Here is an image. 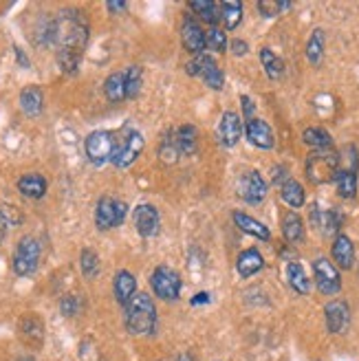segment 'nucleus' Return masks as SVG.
<instances>
[{"label":"nucleus","instance_id":"nucleus-1","mask_svg":"<svg viewBox=\"0 0 359 361\" xmlns=\"http://www.w3.org/2000/svg\"><path fill=\"white\" fill-rule=\"evenodd\" d=\"M123 322L130 335H150L157 329V306L148 293H135L123 306Z\"/></svg>","mask_w":359,"mask_h":361},{"label":"nucleus","instance_id":"nucleus-2","mask_svg":"<svg viewBox=\"0 0 359 361\" xmlns=\"http://www.w3.org/2000/svg\"><path fill=\"white\" fill-rule=\"evenodd\" d=\"M339 170V152L329 150H313L307 159V176L311 183L324 185L333 183Z\"/></svg>","mask_w":359,"mask_h":361},{"label":"nucleus","instance_id":"nucleus-3","mask_svg":"<svg viewBox=\"0 0 359 361\" xmlns=\"http://www.w3.org/2000/svg\"><path fill=\"white\" fill-rule=\"evenodd\" d=\"M117 146H119V139L111 130H95L84 141L86 157L93 166H104V164H109V161H113Z\"/></svg>","mask_w":359,"mask_h":361},{"label":"nucleus","instance_id":"nucleus-4","mask_svg":"<svg viewBox=\"0 0 359 361\" xmlns=\"http://www.w3.org/2000/svg\"><path fill=\"white\" fill-rule=\"evenodd\" d=\"M150 286H152V291L159 300H164V302H176L178 298H181V276L176 274L174 269L166 267V264H161L152 271V276H150Z\"/></svg>","mask_w":359,"mask_h":361},{"label":"nucleus","instance_id":"nucleus-5","mask_svg":"<svg viewBox=\"0 0 359 361\" xmlns=\"http://www.w3.org/2000/svg\"><path fill=\"white\" fill-rule=\"evenodd\" d=\"M185 73L192 78H201L212 90H223V86H225V75H223L221 66L217 64V60H214L212 56H207V53L196 56L192 62H188Z\"/></svg>","mask_w":359,"mask_h":361},{"label":"nucleus","instance_id":"nucleus-6","mask_svg":"<svg viewBox=\"0 0 359 361\" xmlns=\"http://www.w3.org/2000/svg\"><path fill=\"white\" fill-rule=\"evenodd\" d=\"M13 271L18 276H33L35 269L40 264V243L35 240L33 236H25L16 247V254H13Z\"/></svg>","mask_w":359,"mask_h":361},{"label":"nucleus","instance_id":"nucleus-7","mask_svg":"<svg viewBox=\"0 0 359 361\" xmlns=\"http://www.w3.org/2000/svg\"><path fill=\"white\" fill-rule=\"evenodd\" d=\"M126 214H128V205L123 201H117L113 196H102L95 207V225L99 231H109L123 223Z\"/></svg>","mask_w":359,"mask_h":361},{"label":"nucleus","instance_id":"nucleus-8","mask_svg":"<svg viewBox=\"0 0 359 361\" xmlns=\"http://www.w3.org/2000/svg\"><path fill=\"white\" fill-rule=\"evenodd\" d=\"M313 274H315V284L322 295H335L342 291V276L333 262L327 258H317L313 262Z\"/></svg>","mask_w":359,"mask_h":361},{"label":"nucleus","instance_id":"nucleus-9","mask_svg":"<svg viewBox=\"0 0 359 361\" xmlns=\"http://www.w3.org/2000/svg\"><path fill=\"white\" fill-rule=\"evenodd\" d=\"M143 148H146V139H143L141 133H135V130H133L123 141H119V146H117V150H115V157H113L111 164H113L115 168H121V170H123V168H128V166H133L135 161L141 157Z\"/></svg>","mask_w":359,"mask_h":361},{"label":"nucleus","instance_id":"nucleus-10","mask_svg":"<svg viewBox=\"0 0 359 361\" xmlns=\"http://www.w3.org/2000/svg\"><path fill=\"white\" fill-rule=\"evenodd\" d=\"M133 219H135V229H137V233H139L141 238H152V236H157V233H159L161 216H159L154 205H150V203L137 205Z\"/></svg>","mask_w":359,"mask_h":361},{"label":"nucleus","instance_id":"nucleus-11","mask_svg":"<svg viewBox=\"0 0 359 361\" xmlns=\"http://www.w3.org/2000/svg\"><path fill=\"white\" fill-rule=\"evenodd\" d=\"M238 196L243 198V201H247L249 205H258V203L264 201L267 183H264V178L260 176V172L251 170V172L241 176V180H238Z\"/></svg>","mask_w":359,"mask_h":361},{"label":"nucleus","instance_id":"nucleus-12","mask_svg":"<svg viewBox=\"0 0 359 361\" xmlns=\"http://www.w3.org/2000/svg\"><path fill=\"white\" fill-rule=\"evenodd\" d=\"M245 135H247L251 146H256L260 150H272L276 146V137H274L272 126L262 119H258V117L249 119L245 123Z\"/></svg>","mask_w":359,"mask_h":361},{"label":"nucleus","instance_id":"nucleus-13","mask_svg":"<svg viewBox=\"0 0 359 361\" xmlns=\"http://www.w3.org/2000/svg\"><path fill=\"white\" fill-rule=\"evenodd\" d=\"M324 317H327V329L333 335H339L348 329L351 324V309L344 300H331L324 306Z\"/></svg>","mask_w":359,"mask_h":361},{"label":"nucleus","instance_id":"nucleus-14","mask_svg":"<svg viewBox=\"0 0 359 361\" xmlns=\"http://www.w3.org/2000/svg\"><path fill=\"white\" fill-rule=\"evenodd\" d=\"M243 130H245V126H243L238 113H234V111L223 113L217 133H219V141L223 143L225 148H234L236 143L241 141V137H243Z\"/></svg>","mask_w":359,"mask_h":361},{"label":"nucleus","instance_id":"nucleus-15","mask_svg":"<svg viewBox=\"0 0 359 361\" xmlns=\"http://www.w3.org/2000/svg\"><path fill=\"white\" fill-rule=\"evenodd\" d=\"M181 42L188 53L192 56H203L205 53V31L203 27L194 20V18H185L183 27H181Z\"/></svg>","mask_w":359,"mask_h":361},{"label":"nucleus","instance_id":"nucleus-16","mask_svg":"<svg viewBox=\"0 0 359 361\" xmlns=\"http://www.w3.org/2000/svg\"><path fill=\"white\" fill-rule=\"evenodd\" d=\"M311 223L315 229H320L324 236H333L335 231H339L342 227L344 219L342 214L335 212V209H322L320 205H313L311 207Z\"/></svg>","mask_w":359,"mask_h":361},{"label":"nucleus","instance_id":"nucleus-17","mask_svg":"<svg viewBox=\"0 0 359 361\" xmlns=\"http://www.w3.org/2000/svg\"><path fill=\"white\" fill-rule=\"evenodd\" d=\"M113 293H115V300L126 306L130 302V298L137 293V278L130 274V271H117L115 274V280H113Z\"/></svg>","mask_w":359,"mask_h":361},{"label":"nucleus","instance_id":"nucleus-18","mask_svg":"<svg viewBox=\"0 0 359 361\" xmlns=\"http://www.w3.org/2000/svg\"><path fill=\"white\" fill-rule=\"evenodd\" d=\"M231 219H234L236 227L241 231L249 233V236H254L258 240H269V238H272V231H269V227L264 223L256 221L254 216H249L245 212H234V216H231Z\"/></svg>","mask_w":359,"mask_h":361},{"label":"nucleus","instance_id":"nucleus-19","mask_svg":"<svg viewBox=\"0 0 359 361\" xmlns=\"http://www.w3.org/2000/svg\"><path fill=\"white\" fill-rule=\"evenodd\" d=\"M333 260L339 269H353L355 264V245L346 236V233H339L333 243Z\"/></svg>","mask_w":359,"mask_h":361},{"label":"nucleus","instance_id":"nucleus-20","mask_svg":"<svg viewBox=\"0 0 359 361\" xmlns=\"http://www.w3.org/2000/svg\"><path fill=\"white\" fill-rule=\"evenodd\" d=\"M170 139L174 141V146H176L178 154H181V157L188 154V157H190V154L196 152V141H199V133H196L194 126L185 123V126H181V128H176V130L170 135Z\"/></svg>","mask_w":359,"mask_h":361},{"label":"nucleus","instance_id":"nucleus-21","mask_svg":"<svg viewBox=\"0 0 359 361\" xmlns=\"http://www.w3.org/2000/svg\"><path fill=\"white\" fill-rule=\"evenodd\" d=\"M262 267H264V258L258 249H245L236 260V271L241 278L256 276L258 271H262Z\"/></svg>","mask_w":359,"mask_h":361},{"label":"nucleus","instance_id":"nucleus-22","mask_svg":"<svg viewBox=\"0 0 359 361\" xmlns=\"http://www.w3.org/2000/svg\"><path fill=\"white\" fill-rule=\"evenodd\" d=\"M47 178L42 174H25L20 180H18V192H20L23 196L27 198H33V201H38V198H42L47 194Z\"/></svg>","mask_w":359,"mask_h":361},{"label":"nucleus","instance_id":"nucleus-23","mask_svg":"<svg viewBox=\"0 0 359 361\" xmlns=\"http://www.w3.org/2000/svg\"><path fill=\"white\" fill-rule=\"evenodd\" d=\"M20 108L29 117H38L44 108V93L40 86H27L20 93Z\"/></svg>","mask_w":359,"mask_h":361},{"label":"nucleus","instance_id":"nucleus-24","mask_svg":"<svg viewBox=\"0 0 359 361\" xmlns=\"http://www.w3.org/2000/svg\"><path fill=\"white\" fill-rule=\"evenodd\" d=\"M286 278H289V286L293 288L296 293L309 295V291H311V280H309L307 271H304V267L300 262L291 260L289 264H286Z\"/></svg>","mask_w":359,"mask_h":361},{"label":"nucleus","instance_id":"nucleus-25","mask_svg":"<svg viewBox=\"0 0 359 361\" xmlns=\"http://www.w3.org/2000/svg\"><path fill=\"white\" fill-rule=\"evenodd\" d=\"M280 198L291 209H300L304 201H307V194H304V188L296 178H286L284 183H280Z\"/></svg>","mask_w":359,"mask_h":361},{"label":"nucleus","instance_id":"nucleus-26","mask_svg":"<svg viewBox=\"0 0 359 361\" xmlns=\"http://www.w3.org/2000/svg\"><path fill=\"white\" fill-rule=\"evenodd\" d=\"M20 337L27 341L29 346H42V339H44V326H42V322L35 317V315H27L20 322Z\"/></svg>","mask_w":359,"mask_h":361},{"label":"nucleus","instance_id":"nucleus-27","mask_svg":"<svg viewBox=\"0 0 359 361\" xmlns=\"http://www.w3.org/2000/svg\"><path fill=\"white\" fill-rule=\"evenodd\" d=\"M282 236L286 243H302L304 240V223L300 219V214L296 212H286L284 219H282Z\"/></svg>","mask_w":359,"mask_h":361},{"label":"nucleus","instance_id":"nucleus-28","mask_svg":"<svg viewBox=\"0 0 359 361\" xmlns=\"http://www.w3.org/2000/svg\"><path fill=\"white\" fill-rule=\"evenodd\" d=\"M219 7H221V20L225 29L234 31L243 20V3H238V0H225Z\"/></svg>","mask_w":359,"mask_h":361},{"label":"nucleus","instance_id":"nucleus-29","mask_svg":"<svg viewBox=\"0 0 359 361\" xmlns=\"http://www.w3.org/2000/svg\"><path fill=\"white\" fill-rule=\"evenodd\" d=\"M190 9L212 27H217V23L221 20V7L214 0H194V3H190Z\"/></svg>","mask_w":359,"mask_h":361},{"label":"nucleus","instance_id":"nucleus-30","mask_svg":"<svg viewBox=\"0 0 359 361\" xmlns=\"http://www.w3.org/2000/svg\"><path fill=\"white\" fill-rule=\"evenodd\" d=\"M337 192L342 198H355L357 194V172L355 170H337L335 180Z\"/></svg>","mask_w":359,"mask_h":361},{"label":"nucleus","instance_id":"nucleus-31","mask_svg":"<svg viewBox=\"0 0 359 361\" xmlns=\"http://www.w3.org/2000/svg\"><path fill=\"white\" fill-rule=\"evenodd\" d=\"M260 62L269 80H280L284 75V62L272 49H260Z\"/></svg>","mask_w":359,"mask_h":361},{"label":"nucleus","instance_id":"nucleus-32","mask_svg":"<svg viewBox=\"0 0 359 361\" xmlns=\"http://www.w3.org/2000/svg\"><path fill=\"white\" fill-rule=\"evenodd\" d=\"M141 86H143V71H141V66H128V71L123 73L126 99H135L141 93Z\"/></svg>","mask_w":359,"mask_h":361},{"label":"nucleus","instance_id":"nucleus-33","mask_svg":"<svg viewBox=\"0 0 359 361\" xmlns=\"http://www.w3.org/2000/svg\"><path fill=\"white\" fill-rule=\"evenodd\" d=\"M324 44H327V35L322 29H315L311 33V38L307 42V58L313 66H317L322 62V58H324Z\"/></svg>","mask_w":359,"mask_h":361},{"label":"nucleus","instance_id":"nucleus-34","mask_svg":"<svg viewBox=\"0 0 359 361\" xmlns=\"http://www.w3.org/2000/svg\"><path fill=\"white\" fill-rule=\"evenodd\" d=\"M302 141L313 150H329L333 143V137L324 128H307L302 133Z\"/></svg>","mask_w":359,"mask_h":361},{"label":"nucleus","instance_id":"nucleus-35","mask_svg":"<svg viewBox=\"0 0 359 361\" xmlns=\"http://www.w3.org/2000/svg\"><path fill=\"white\" fill-rule=\"evenodd\" d=\"M104 95L113 104H121L126 99V90H123V73H111L104 82Z\"/></svg>","mask_w":359,"mask_h":361},{"label":"nucleus","instance_id":"nucleus-36","mask_svg":"<svg viewBox=\"0 0 359 361\" xmlns=\"http://www.w3.org/2000/svg\"><path fill=\"white\" fill-rule=\"evenodd\" d=\"M80 269H82V274L91 280L99 274V256L95 254L93 249H82V254H80Z\"/></svg>","mask_w":359,"mask_h":361},{"label":"nucleus","instance_id":"nucleus-37","mask_svg":"<svg viewBox=\"0 0 359 361\" xmlns=\"http://www.w3.org/2000/svg\"><path fill=\"white\" fill-rule=\"evenodd\" d=\"M205 49L214 51V53H223L227 49V35L223 29L219 27H209L205 31Z\"/></svg>","mask_w":359,"mask_h":361},{"label":"nucleus","instance_id":"nucleus-38","mask_svg":"<svg viewBox=\"0 0 359 361\" xmlns=\"http://www.w3.org/2000/svg\"><path fill=\"white\" fill-rule=\"evenodd\" d=\"M23 223V212L18 209L16 205L9 203H0V227H18Z\"/></svg>","mask_w":359,"mask_h":361},{"label":"nucleus","instance_id":"nucleus-39","mask_svg":"<svg viewBox=\"0 0 359 361\" xmlns=\"http://www.w3.org/2000/svg\"><path fill=\"white\" fill-rule=\"evenodd\" d=\"M291 7H293L291 3H280V0H260V3H258V11L264 18H276V16H280L282 11L291 9Z\"/></svg>","mask_w":359,"mask_h":361},{"label":"nucleus","instance_id":"nucleus-40","mask_svg":"<svg viewBox=\"0 0 359 361\" xmlns=\"http://www.w3.org/2000/svg\"><path fill=\"white\" fill-rule=\"evenodd\" d=\"M159 157H161V161H164V164H176L178 161V150H176V146H174V141L168 137V139H164L161 141V148H159Z\"/></svg>","mask_w":359,"mask_h":361},{"label":"nucleus","instance_id":"nucleus-41","mask_svg":"<svg viewBox=\"0 0 359 361\" xmlns=\"http://www.w3.org/2000/svg\"><path fill=\"white\" fill-rule=\"evenodd\" d=\"M60 311H62V315H66V317L78 315V311H80V300H78V295H66V298L60 302Z\"/></svg>","mask_w":359,"mask_h":361},{"label":"nucleus","instance_id":"nucleus-42","mask_svg":"<svg viewBox=\"0 0 359 361\" xmlns=\"http://www.w3.org/2000/svg\"><path fill=\"white\" fill-rule=\"evenodd\" d=\"M229 49H231V53H234L236 58H241V56H245V53L249 51V44L245 40H231Z\"/></svg>","mask_w":359,"mask_h":361},{"label":"nucleus","instance_id":"nucleus-43","mask_svg":"<svg viewBox=\"0 0 359 361\" xmlns=\"http://www.w3.org/2000/svg\"><path fill=\"white\" fill-rule=\"evenodd\" d=\"M241 102H243V111H245V119L249 121V119H254V102H251L247 95H243L241 97Z\"/></svg>","mask_w":359,"mask_h":361},{"label":"nucleus","instance_id":"nucleus-44","mask_svg":"<svg viewBox=\"0 0 359 361\" xmlns=\"http://www.w3.org/2000/svg\"><path fill=\"white\" fill-rule=\"evenodd\" d=\"M209 300H212V295H209V293H196V295L190 300V304H192V306H199V304H209Z\"/></svg>","mask_w":359,"mask_h":361},{"label":"nucleus","instance_id":"nucleus-45","mask_svg":"<svg viewBox=\"0 0 359 361\" xmlns=\"http://www.w3.org/2000/svg\"><path fill=\"white\" fill-rule=\"evenodd\" d=\"M106 7H109V11L117 13V11H123V9L128 7V5H126V3H121V0H119V3H106Z\"/></svg>","mask_w":359,"mask_h":361},{"label":"nucleus","instance_id":"nucleus-46","mask_svg":"<svg viewBox=\"0 0 359 361\" xmlns=\"http://www.w3.org/2000/svg\"><path fill=\"white\" fill-rule=\"evenodd\" d=\"M174 361H196V359H194V355H192V353H181V355H178Z\"/></svg>","mask_w":359,"mask_h":361},{"label":"nucleus","instance_id":"nucleus-47","mask_svg":"<svg viewBox=\"0 0 359 361\" xmlns=\"http://www.w3.org/2000/svg\"><path fill=\"white\" fill-rule=\"evenodd\" d=\"M3 233H5V229H3V227H0V240H3Z\"/></svg>","mask_w":359,"mask_h":361}]
</instances>
